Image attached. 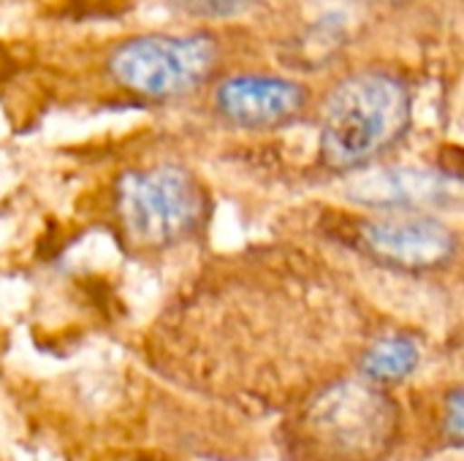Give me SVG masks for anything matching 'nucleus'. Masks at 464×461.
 Segmentation results:
<instances>
[{
    "label": "nucleus",
    "instance_id": "f257e3e1",
    "mask_svg": "<svg viewBox=\"0 0 464 461\" xmlns=\"http://www.w3.org/2000/svg\"><path fill=\"white\" fill-rule=\"evenodd\" d=\"M400 408L372 380L318 391L285 424L291 461H386L400 437Z\"/></svg>",
    "mask_w": 464,
    "mask_h": 461
},
{
    "label": "nucleus",
    "instance_id": "f03ea898",
    "mask_svg": "<svg viewBox=\"0 0 464 461\" xmlns=\"http://www.w3.org/2000/svg\"><path fill=\"white\" fill-rule=\"evenodd\" d=\"M411 114V90L397 73L367 68L345 76L324 103L321 163L337 174L367 168L405 136Z\"/></svg>",
    "mask_w": 464,
    "mask_h": 461
},
{
    "label": "nucleus",
    "instance_id": "7ed1b4c3",
    "mask_svg": "<svg viewBox=\"0 0 464 461\" xmlns=\"http://www.w3.org/2000/svg\"><path fill=\"white\" fill-rule=\"evenodd\" d=\"M114 206L128 242L163 250L198 231L207 215V193L190 171L152 166L120 177Z\"/></svg>",
    "mask_w": 464,
    "mask_h": 461
},
{
    "label": "nucleus",
    "instance_id": "20e7f679",
    "mask_svg": "<svg viewBox=\"0 0 464 461\" xmlns=\"http://www.w3.org/2000/svg\"><path fill=\"white\" fill-rule=\"evenodd\" d=\"M218 65V41L193 35H139L122 41L109 57L111 79L141 98L166 101L193 92Z\"/></svg>",
    "mask_w": 464,
    "mask_h": 461
},
{
    "label": "nucleus",
    "instance_id": "39448f33",
    "mask_svg": "<svg viewBox=\"0 0 464 461\" xmlns=\"http://www.w3.org/2000/svg\"><path fill=\"white\" fill-rule=\"evenodd\" d=\"M362 247L383 266L402 272H435L454 261L457 231L435 217H383L362 226Z\"/></svg>",
    "mask_w": 464,
    "mask_h": 461
},
{
    "label": "nucleus",
    "instance_id": "423d86ee",
    "mask_svg": "<svg viewBox=\"0 0 464 461\" xmlns=\"http://www.w3.org/2000/svg\"><path fill=\"white\" fill-rule=\"evenodd\" d=\"M307 92L280 76H234L215 92L218 111L239 128H272L302 114Z\"/></svg>",
    "mask_w": 464,
    "mask_h": 461
},
{
    "label": "nucleus",
    "instance_id": "0eeeda50",
    "mask_svg": "<svg viewBox=\"0 0 464 461\" xmlns=\"http://www.w3.org/2000/svg\"><path fill=\"white\" fill-rule=\"evenodd\" d=\"M356 201L370 206H451L459 201V177L421 168H378L351 185Z\"/></svg>",
    "mask_w": 464,
    "mask_h": 461
},
{
    "label": "nucleus",
    "instance_id": "6e6552de",
    "mask_svg": "<svg viewBox=\"0 0 464 461\" xmlns=\"http://www.w3.org/2000/svg\"><path fill=\"white\" fill-rule=\"evenodd\" d=\"M421 361V351L411 337L394 334V337H383L378 340L362 359V372L367 380L378 383V386H392L400 383L405 378H411L416 372Z\"/></svg>",
    "mask_w": 464,
    "mask_h": 461
},
{
    "label": "nucleus",
    "instance_id": "1a4fd4ad",
    "mask_svg": "<svg viewBox=\"0 0 464 461\" xmlns=\"http://www.w3.org/2000/svg\"><path fill=\"white\" fill-rule=\"evenodd\" d=\"M174 8L201 19H231L245 14L253 0H169Z\"/></svg>",
    "mask_w": 464,
    "mask_h": 461
},
{
    "label": "nucleus",
    "instance_id": "9d476101",
    "mask_svg": "<svg viewBox=\"0 0 464 461\" xmlns=\"http://www.w3.org/2000/svg\"><path fill=\"white\" fill-rule=\"evenodd\" d=\"M449 437L454 443V448L462 446V391L457 389L451 394V402H449Z\"/></svg>",
    "mask_w": 464,
    "mask_h": 461
}]
</instances>
